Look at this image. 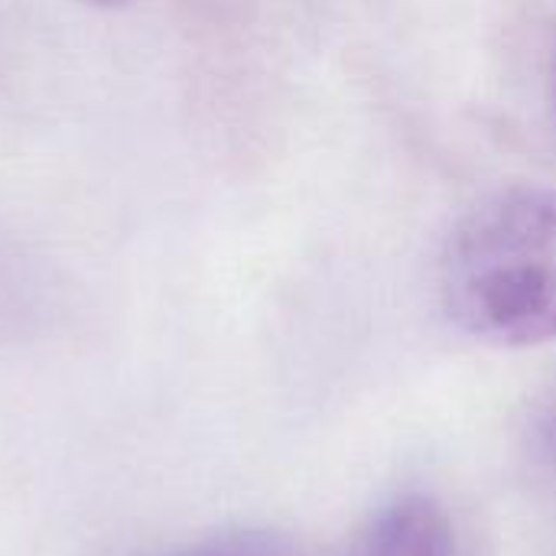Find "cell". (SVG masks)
<instances>
[{
	"mask_svg": "<svg viewBox=\"0 0 556 556\" xmlns=\"http://www.w3.org/2000/svg\"><path fill=\"white\" fill-rule=\"evenodd\" d=\"M443 303L456 326L498 349L556 339V192L502 189L476 205L443 254Z\"/></svg>",
	"mask_w": 556,
	"mask_h": 556,
	"instance_id": "cell-1",
	"label": "cell"
},
{
	"mask_svg": "<svg viewBox=\"0 0 556 556\" xmlns=\"http://www.w3.org/2000/svg\"><path fill=\"white\" fill-rule=\"evenodd\" d=\"M163 556H300L293 538L267 528H244V531H225L205 541H195L189 547H179Z\"/></svg>",
	"mask_w": 556,
	"mask_h": 556,
	"instance_id": "cell-3",
	"label": "cell"
},
{
	"mask_svg": "<svg viewBox=\"0 0 556 556\" xmlns=\"http://www.w3.org/2000/svg\"><path fill=\"white\" fill-rule=\"evenodd\" d=\"M362 556H456L453 525L430 495H404L378 515Z\"/></svg>",
	"mask_w": 556,
	"mask_h": 556,
	"instance_id": "cell-2",
	"label": "cell"
},
{
	"mask_svg": "<svg viewBox=\"0 0 556 556\" xmlns=\"http://www.w3.org/2000/svg\"><path fill=\"white\" fill-rule=\"evenodd\" d=\"M544 437H547L551 450H554V453H556V397H554V401H551L547 414H544Z\"/></svg>",
	"mask_w": 556,
	"mask_h": 556,
	"instance_id": "cell-4",
	"label": "cell"
},
{
	"mask_svg": "<svg viewBox=\"0 0 556 556\" xmlns=\"http://www.w3.org/2000/svg\"><path fill=\"white\" fill-rule=\"evenodd\" d=\"M81 3H88V7H101V10H114V7H127V3H134V0H81Z\"/></svg>",
	"mask_w": 556,
	"mask_h": 556,
	"instance_id": "cell-5",
	"label": "cell"
}]
</instances>
